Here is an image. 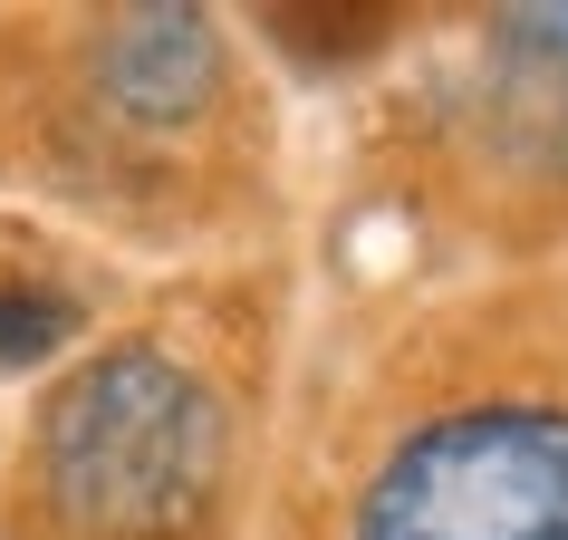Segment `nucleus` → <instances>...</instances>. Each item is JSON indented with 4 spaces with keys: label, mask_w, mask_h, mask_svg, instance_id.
Listing matches in <instances>:
<instances>
[{
    "label": "nucleus",
    "mask_w": 568,
    "mask_h": 540,
    "mask_svg": "<svg viewBox=\"0 0 568 540\" xmlns=\"http://www.w3.org/2000/svg\"><path fill=\"white\" fill-rule=\"evenodd\" d=\"M232 492V406L164 338H106L39 396L30 502L59 540H203Z\"/></svg>",
    "instance_id": "nucleus-1"
},
{
    "label": "nucleus",
    "mask_w": 568,
    "mask_h": 540,
    "mask_svg": "<svg viewBox=\"0 0 568 540\" xmlns=\"http://www.w3.org/2000/svg\"><path fill=\"white\" fill-rule=\"evenodd\" d=\"M347 540H568V406L491 396L424 416L366 473Z\"/></svg>",
    "instance_id": "nucleus-2"
},
{
    "label": "nucleus",
    "mask_w": 568,
    "mask_h": 540,
    "mask_svg": "<svg viewBox=\"0 0 568 540\" xmlns=\"http://www.w3.org/2000/svg\"><path fill=\"white\" fill-rule=\"evenodd\" d=\"M232 97V39L212 10H116L88 39V107L116 136H193Z\"/></svg>",
    "instance_id": "nucleus-3"
},
{
    "label": "nucleus",
    "mask_w": 568,
    "mask_h": 540,
    "mask_svg": "<svg viewBox=\"0 0 568 540\" xmlns=\"http://www.w3.org/2000/svg\"><path fill=\"white\" fill-rule=\"evenodd\" d=\"M78 338V300L68 290H30V280H0V367H39Z\"/></svg>",
    "instance_id": "nucleus-4"
}]
</instances>
